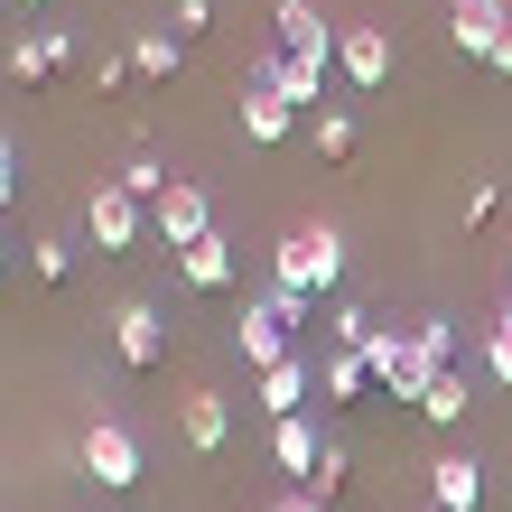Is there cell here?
Wrapping results in <instances>:
<instances>
[{
	"mask_svg": "<svg viewBox=\"0 0 512 512\" xmlns=\"http://www.w3.org/2000/svg\"><path fill=\"white\" fill-rule=\"evenodd\" d=\"M56 66H75V38H66V28H38V38L10 47V84H38V75H56Z\"/></svg>",
	"mask_w": 512,
	"mask_h": 512,
	"instance_id": "11",
	"label": "cell"
},
{
	"mask_svg": "<svg viewBox=\"0 0 512 512\" xmlns=\"http://www.w3.org/2000/svg\"><path fill=\"white\" fill-rule=\"evenodd\" d=\"M233 354H243L252 373H270V364H289V326H280V317H270L261 298H252V308L233 317Z\"/></svg>",
	"mask_w": 512,
	"mask_h": 512,
	"instance_id": "7",
	"label": "cell"
},
{
	"mask_svg": "<svg viewBox=\"0 0 512 512\" xmlns=\"http://www.w3.org/2000/svg\"><path fill=\"white\" fill-rule=\"evenodd\" d=\"M336 66L364 84V94H382L391 84V28H336Z\"/></svg>",
	"mask_w": 512,
	"mask_h": 512,
	"instance_id": "6",
	"label": "cell"
},
{
	"mask_svg": "<svg viewBox=\"0 0 512 512\" xmlns=\"http://www.w3.org/2000/svg\"><path fill=\"white\" fill-rule=\"evenodd\" d=\"M28 270H38V280H66V270H75V243H28Z\"/></svg>",
	"mask_w": 512,
	"mask_h": 512,
	"instance_id": "25",
	"label": "cell"
},
{
	"mask_svg": "<svg viewBox=\"0 0 512 512\" xmlns=\"http://www.w3.org/2000/svg\"><path fill=\"white\" fill-rule=\"evenodd\" d=\"M0 205H19V149H10V131H0Z\"/></svg>",
	"mask_w": 512,
	"mask_h": 512,
	"instance_id": "28",
	"label": "cell"
},
{
	"mask_svg": "<svg viewBox=\"0 0 512 512\" xmlns=\"http://www.w3.org/2000/svg\"><path fill=\"white\" fill-rule=\"evenodd\" d=\"M429 494H438V512H475L485 503V466H475L466 447H447V457L429 466Z\"/></svg>",
	"mask_w": 512,
	"mask_h": 512,
	"instance_id": "8",
	"label": "cell"
},
{
	"mask_svg": "<svg viewBox=\"0 0 512 512\" xmlns=\"http://www.w3.org/2000/svg\"><path fill=\"white\" fill-rule=\"evenodd\" d=\"M149 233H159L168 252H196L205 233H215V205H205V187H187V177H177V187L149 205Z\"/></svg>",
	"mask_w": 512,
	"mask_h": 512,
	"instance_id": "4",
	"label": "cell"
},
{
	"mask_svg": "<svg viewBox=\"0 0 512 512\" xmlns=\"http://www.w3.org/2000/svg\"><path fill=\"white\" fill-rule=\"evenodd\" d=\"M503 0H466V10H447V47L457 56H494V38H503Z\"/></svg>",
	"mask_w": 512,
	"mask_h": 512,
	"instance_id": "9",
	"label": "cell"
},
{
	"mask_svg": "<svg viewBox=\"0 0 512 512\" xmlns=\"http://www.w3.org/2000/svg\"><path fill=\"white\" fill-rule=\"evenodd\" d=\"M289 131H298V103H280V94H261V84H243V140L280 149Z\"/></svg>",
	"mask_w": 512,
	"mask_h": 512,
	"instance_id": "13",
	"label": "cell"
},
{
	"mask_svg": "<svg viewBox=\"0 0 512 512\" xmlns=\"http://www.w3.org/2000/svg\"><path fill=\"white\" fill-rule=\"evenodd\" d=\"M326 336H336V345H364V336H373V308H364V298H336V317H326Z\"/></svg>",
	"mask_w": 512,
	"mask_h": 512,
	"instance_id": "22",
	"label": "cell"
},
{
	"mask_svg": "<svg viewBox=\"0 0 512 512\" xmlns=\"http://www.w3.org/2000/svg\"><path fill=\"white\" fill-rule=\"evenodd\" d=\"M485 382L512 391V326H494V336H485Z\"/></svg>",
	"mask_w": 512,
	"mask_h": 512,
	"instance_id": "26",
	"label": "cell"
},
{
	"mask_svg": "<svg viewBox=\"0 0 512 512\" xmlns=\"http://www.w3.org/2000/svg\"><path fill=\"white\" fill-rule=\"evenodd\" d=\"M177 270H187V289H233V243H224V233H205L196 252H177Z\"/></svg>",
	"mask_w": 512,
	"mask_h": 512,
	"instance_id": "15",
	"label": "cell"
},
{
	"mask_svg": "<svg viewBox=\"0 0 512 512\" xmlns=\"http://www.w3.org/2000/svg\"><path fill=\"white\" fill-rule=\"evenodd\" d=\"M410 336H419V354H429V364H457V326H447V317H419Z\"/></svg>",
	"mask_w": 512,
	"mask_h": 512,
	"instance_id": "23",
	"label": "cell"
},
{
	"mask_svg": "<svg viewBox=\"0 0 512 512\" xmlns=\"http://www.w3.org/2000/svg\"><path fill=\"white\" fill-rule=\"evenodd\" d=\"M19 10H47V0H19Z\"/></svg>",
	"mask_w": 512,
	"mask_h": 512,
	"instance_id": "31",
	"label": "cell"
},
{
	"mask_svg": "<svg viewBox=\"0 0 512 512\" xmlns=\"http://www.w3.org/2000/svg\"><path fill=\"white\" fill-rule=\"evenodd\" d=\"M84 233H94V252H131L140 233H149V205L122 187V177H103V187L84 196Z\"/></svg>",
	"mask_w": 512,
	"mask_h": 512,
	"instance_id": "2",
	"label": "cell"
},
{
	"mask_svg": "<svg viewBox=\"0 0 512 512\" xmlns=\"http://www.w3.org/2000/svg\"><path fill=\"white\" fill-rule=\"evenodd\" d=\"M503 280H512V261H503Z\"/></svg>",
	"mask_w": 512,
	"mask_h": 512,
	"instance_id": "34",
	"label": "cell"
},
{
	"mask_svg": "<svg viewBox=\"0 0 512 512\" xmlns=\"http://www.w3.org/2000/svg\"><path fill=\"white\" fill-rule=\"evenodd\" d=\"M122 187H131V196H140V205H159V196H168V187H177V177H168V168H159V159H149V149H131V159H122Z\"/></svg>",
	"mask_w": 512,
	"mask_h": 512,
	"instance_id": "20",
	"label": "cell"
},
{
	"mask_svg": "<svg viewBox=\"0 0 512 512\" xmlns=\"http://www.w3.org/2000/svg\"><path fill=\"white\" fill-rule=\"evenodd\" d=\"M419 419H438V429H457V419H466V373H457V364H447V373L429 382V401H419Z\"/></svg>",
	"mask_w": 512,
	"mask_h": 512,
	"instance_id": "18",
	"label": "cell"
},
{
	"mask_svg": "<svg viewBox=\"0 0 512 512\" xmlns=\"http://www.w3.org/2000/svg\"><path fill=\"white\" fill-rule=\"evenodd\" d=\"M252 391H261V410H270V419H298V391H308V364H298V354H289V364L252 373Z\"/></svg>",
	"mask_w": 512,
	"mask_h": 512,
	"instance_id": "16",
	"label": "cell"
},
{
	"mask_svg": "<svg viewBox=\"0 0 512 512\" xmlns=\"http://www.w3.org/2000/svg\"><path fill=\"white\" fill-rule=\"evenodd\" d=\"M270 512H326V503H317L308 485H298V494H280V503H270Z\"/></svg>",
	"mask_w": 512,
	"mask_h": 512,
	"instance_id": "30",
	"label": "cell"
},
{
	"mask_svg": "<svg viewBox=\"0 0 512 512\" xmlns=\"http://www.w3.org/2000/svg\"><path fill=\"white\" fill-rule=\"evenodd\" d=\"M373 382V364H364V345H336L326 354V391H336V401H354V391Z\"/></svg>",
	"mask_w": 512,
	"mask_h": 512,
	"instance_id": "19",
	"label": "cell"
},
{
	"mask_svg": "<svg viewBox=\"0 0 512 512\" xmlns=\"http://www.w3.org/2000/svg\"><path fill=\"white\" fill-rule=\"evenodd\" d=\"M84 475H94L103 494H131L140 485V438L122 429V419H94V429H84Z\"/></svg>",
	"mask_w": 512,
	"mask_h": 512,
	"instance_id": "3",
	"label": "cell"
},
{
	"mask_svg": "<svg viewBox=\"0 0 512 512\" xmlns=\"http://www.w3.org/2000/svg\"><path fill=\"white\" fill-rule=\"evenodd\" d=\"M447 10H466V0H447Z\"/></svg>",
	"mask_w": 512,
	"mask_h": 512,
	"instance_id": "33",
	"label": "cell"
},
{
	"mask_svg": "<svg viewBox=\"0 0 512 512\" xmlns=\"http://www.w3.org/2000/svg\"><path fill=\"white\" fill-rule=\"evenodd\" d=\"M345 149H354V122L345 112H317V159H345Z\"/></svg>",
	"mask_w": 512,
	"mask_h": 512,
	"instance_id": "24",
	"label": "cell"
},
{
	"mask_svg": "<svg viewBox=\"0 0 512 512\" xmlns=\"http://www.w3.org/2000/svg\"><path fill=\"white\" fill-rule=\"evenodd\" d=\"M345 475H354V447H345V438H326V457H317V475H308V494L326 503V494L345 485Z\"/></svg>",
	"mask_w": 512,
	"mask_h": 512,
	"instance_id": "21",
	"label": "cell"
},
{
	"mask_svg": "<svg viewBox=\"0 0 512 512\" xmlns=\"http://www.w3.org/2000/svg\"><path fill=\"white\" fill-rule=\"evenodd\" d=\"M177 56H187L177 28H140V38H131V75H177Z\"/></svg>",
	"mask_w": 512,
	"mask_h": 512,
	"instance_id": "17",
	"label": "cell"
},
{
	"mask_svg": "<svg viewBox=\"0 0 512 512\" xmlns=\"http://www.w3.org/2000/svg\"><path fill=\"white\" fill-rule=\"evenodd\" d=\"M168 19H177V38H196V28H215V0H177Z\"/></svg>",
	"mask_w": 512,
	"mask_h": 512,
	"instance_id": "27",
	"label": "cell"
},
{
	"mask_svg": "<svg viewBox=\"0 0 512 512\" xmlns=\"http://www.w3.org/2000/svg\"><path fill=\"white\" fill-rule=\"evenodd\" d=\"M0 261H10V252H0Z\"/></svg>",
	"mask_w": 512,
	"mask_h": 512,
	"instance_id": "35",
	"label": "cell"
},
{
	"mask_svg": "<svg viewBox=\"0 0 512 512\" xmlns=\"http://www.w3.org/2000/svg\"><path fill=\"white\" fill-rule=\"evenodd\" d=\"M270 28H280V47H317V56H336V28L317 19V0H280V10H270Z\"/></svg>",
	"mask_w": 512,
	"mask_h": 512,
	"instance_id": "14",
	"label": "cell"
},
{
	"mask_svg": "<svg viewBox=\"0 0 512 512\" xmlns=\"http://www.w3.org/2000/svg\"><path fill=\"white\" fill-rule=\"evenodd\" d=\"M494 75H512V19H503V38H494V56H485Z\"/></svg>",
	"mask_w": 512,
	"mask_h": 512,
	"instance_id": "29",
	"label": "cell"
},
{
	"mask_svg": "<svg viewBox=\"0 0 512 512\" xmlns=\"http://www.w3.org/2000/svg\"><path fill=\"white\" fill-rule=\"evenodd\" d=\"M317 457H326V447H317L308 419H270V466H280V475H298V485H308Z\"/></svg>",
	"mask_w": 512,
	"mask_h": 512,
	"instance_id": "12",
	"label": "cell"
},
{
	"mask_svg": "<svg viewBox=\"0 0 512 512\" xmlns=\"http://www.w3.org/2000/svg\"><path fill=\"white\" fill-rule=\"evenodd\" d=\"M270 280L298 289V298L336 289V280H345V233H336V224H298V233H280V252H270Z\"/></svg>",
	"mask_w": 512,
	"mask_h": 512,
	"instance_id": "1",
	"label": "cell"
},
{
	"mask_svg": "<svg viewBox=\"0 0 512 512\" xmlns=\"http://www.w3.org/2000/svg\"><path fill=\"white\" fill-rule=\"evenodd\" d=\"M177 429H187V447H196V457H215V447L233 438V410H224V391H187Z\"/></svg>",
	"mask_w": 512,
	"mask_h": 512,
	"instance_id": "10",
	"label": "cell"
},
{
	"mask_svg": "<svg viewBox=\"0 0 512 512\" xmlns=\"http://www.w3.org/2000/svg\"><path fill=\"white\" fill-rule=\"evenodd\" d=\"M112 345H122L131 373H159V364H168V326H159V308H149V298H122V308H112Z\"/></svg>",
	"mask_w": 512,
	"mask_h": 512,
	"instance_id": "5",
	"label": "cell"
},
{
	"mask_svg": "<svg viewBox=\"0 0 512 512\" xmlns=\"http://www.w3.org/2000/svg\"><path fill=\"white\" fill-rule=\"evenodd\" d=\"M494 326H512V308H503V317H494Z\"/></svg>",
	"mask_w": 512,
	"mask_h": 512,
	"instance_id": "32",
	"label": "cell"
}]
</instances>
